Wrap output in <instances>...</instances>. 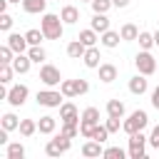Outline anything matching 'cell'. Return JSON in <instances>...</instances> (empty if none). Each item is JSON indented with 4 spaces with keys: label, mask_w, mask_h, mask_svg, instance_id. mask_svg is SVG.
Listing matches in <instances>:
<instances>
[{
    "label": "cell",
    "mask_w": 159,
    "mask_h": 159,
    "mask_svg": "<svg viewBox=\"0 0 159 159\" xmlns=\"http://www.w3.org/2000/svg\"><path fill=\"white\" fill-rule=\"evenodd\" d=\"M60 92H62L67 99H72V97L87 94V92H89V82H87V80H62Z\"/></svg>",
    "instance_id": "52a82bcc"
},
{
    "label": "cell",
    "mask_w": 159,
    "mask_h": 159,
    "mask_svg": "<svg viewBox=\"0 0 159 159\" xmlns=\"http://www.w3.org/2000/svg\"><path fill=\"white\" fill-rule=\"evenodd\" d=\"M70 149H72V139L65 137L62 132L55 134V137L45 144V154H47V157H60V154H67Z\"/></svg>",
    "instance_id": "5b68a950"
},
{
    "label": "cell",
    "mask_w": 159,
    "mask_h": 159,
    "mask_svg": "<svg viewBox=\"0 0 159 159\" xmlns=\"http://www.w3.org/2000/svg\"><path fill=\"white\" fill-rule=\"evenodd\" d=\"M5 159H25V147L20 142H10L5 147Z\"/></svg>",
    "instance_id": "603a6c76"
},
{
    "label": "cell",
    "mask_w": 159,
    "mask_h": 159,
    "mask_svg": "<svg viewBox=\"0 0 159 159\" xmlns=\"http://www.w3.org/2000/svg\"><path fill=\"white\" fill-rule=\"evenodd\" d=\"M149 147L159 152V124H157V127L152 129V134H149Z\"/></svg>",
    "instance_id": "60d3db41"
},
{
    "label": "cell",
    "mask_w": 159,
    "mask_h": 159,
    "mask_svg": "<svg viewBox=\"0 0 159 159\" xmlns=\"http://www.w3.org/2000/svg\"><path fill=\"white\" fill-rule=\"evenodd\" d=\"M80 119H82V114L75 107V102H62L60 104V122L62 124H80Z\"/></svg>",
    "instance_id": "30bf717a"
},
{
    "label": "cell",
    "mask_w": 159,
    "mask_h": 159,
    "mask_svg": "<svg viewBox=\"0 0 159 159\" xmlns=\"http://www.w3.org/2000/svg\"><path fill=\"white\" fill-rule=\"evenodd\" d=\"M55 129H57V119L52 114L40 117V122H37V132L40 134H55Z\"/></svg>",
    "instance_id": "d6986e66"
},
{
    "label": "cell",
    "mask_w": 159,
    "mask_h": 159,
    "mask_svg": "<svg viewBox=\"0 0 159 159\" xmlns=\"http://www.w3.org/2000/svg\"><path fill=\"white\" fill-rule=\"evenodd\" d=\"M107 137H109V129H107V124H97L89 139H97V142H102V144H104V142H107Z\"/></svg>",
    "instance_id": "e575fe53"
},
{
    "label": "cell",
    "mask_w": 159,
    "mask_h": 159,
    "mask_svg": "<svg viewBox=\"0 0 159 159\" xmlns=\"http://www.w3.org/2000/svg\"><path fill=\"white\" fill-rule=\"evenodd\" d=\"M149 124V114L144 109H134L124 122H122V129L127 134H134V132H144V127Z\"/></svg>",
    "instance_id": "7a4b0ae2"
},
{
    "label": "cell",
    "mask_w": 159,
    "mask_h": 159,
    "mask_svg": "<svg viewBox=\"0 0 159 159\" xmlns=\"http://www.w3.org/2000/svg\"><path fill=\"white\" fill-rule=\"evenodd\" d=\"M65 137H70V139H75L77 134H80V124H62V129H60Z\"/></svg>",
    "instance_id": "ab89813d"
},
{
    "label": "cell",
    "mask_w": 159,
    "mask_h": 159,
    "mask_svg": "<svg viewBox=\"0 0 159 159\" xmlns=\"http://www.w3.org/2000/svg\"><path fill=\"white\" fill-rule=\"evenodd\" d=\"M37 132V122L35 119H20V134L22 137H32Z\"/></svg>",
    "instance_id": "4dcf8cb0"
},
{
    "label": "cell",
    "mask_w": 159,
    "mask_h": 159,
    "mask_svg": "<svg viewBox=\"0 0 159 159\" xmlns=\"http://www.w3.org/2000/svg\"><path fill=\"white\" fill-rule=\"evenodd\" d=\"M84 52H87V45L77 37V40H72L70 45H67V55L72 57V60H82L84 57Z\"/></svg>",
    "instance_id": "ffe728a7"
},
{
    "label": "cell",
    "mask_w": 159,
    "mask_h": 159,
    "mask_svg": "<svg viewBox=\"0 0 159 159\" xmlns=\"http://www.w3.org/2000/svg\"><path fill=\"white\" fill-rule=\"evenodd\" d=\"M152 107H154V109H159V84L152 89Z\"/></svg>",
    "instance_id": "b9f144b4"
},
{
    "label": "cell",
    "mask_w": 159,
    "mask_h": 159,
    "mask_svg": "<svg viewBox=\"0 0 159 159\" xmlns=\"http://www.w3.org/2000/svg\"><path fill=\"white\" fill-rule=\"evenodd\" d=\"M12 67H15V75H27V72H30V67H32V60H30V55H27V52H20V55H15V60H12Z\"/></svg>",
    "instance_id": "4fadbf2b"
},
{
    "label": "cell",
    "mask_w": 159,
    "mask_h": 159,
    "mask_svg": "<svg viewBox=\"0 0 159 159\" xmlns=\"http://www.w3.org/2000/svg\"><path fill=\"white\" fill-rule=\"evenodd\" d=\"M154 42H157V47H159V30L154 32Z\"/></svg>",
    "instance_id": "ee69618b"
},
{
    "label": "cell",
    "mask_w": 159,
    "mask_h": 159,
    "mask_svg": "<svg viewBox=\"0 0 159 159\" xmlns=\"http://www.w3.org/2000/svg\"><path fill=\"white\" fill-rule=\"evenodd\" d=\"M10 27H12V15L10 12H0V30L10 32Z\"/></svg>",
    "instance_id": "74e56055"
},
{
    "label": "cell",
    "mask_w": 159,
    "mask_h": 159,
    "mask_svg": "<svg viewBox=\"0 0 159 159\" xmlns=\"http://www.w3.org/2000/svg\"><path fill=\"white\" fill-rule=\"evenodd\" d=\"M7 45L15 50V55H20V52H27V50H30L27 37H25V35H20V32H10V35H7Z\"/></svg>",
    "instance_id": "8fae6325"
},
{
    "label": "cell",
    "mask_w": 159,
    "mask_h": 159,
    "mask_svg": "<svg viewBox=\"0 0 159 159\" xmlns=\"http://www.w3.org/2000/svg\"><path fill=\"white\" fill-rule=\"evenodd\" d=\"M10 2H22V0H10Z\"/></svg>",
    "instance_id": "f6af8a7d"
},
{
    "label": "cell",
    "mask_w": 159,
    "mask_h": 159,
    "mask_svg": "<svg viewBox=\"0 0 159 159\" xmlns=\"http://www.w3.org/2000/svg\"><path fill=\"white\" fill-rule=\"evenodd\" d=\"M99 42H102L107 50H114V47H119V42H122V35H119V32H114V30L109 27L107 32H102V35H99Z\"/></svg>",
    "instance_id": "9a60e30c"
},
{
    "label": "cell",
    "mask_w": 159,
    "mask_h": 159,
    "mask_svg": "<svg viewBox=\"0 0 159 159\" xmlns=\"http://www.w3.org/2000/svg\"><path fill=\"white\" fill-rule=\"evenodd\" d=\"M82 122H89V124H99V109L97 107H87L82 112Z\"/></svg>",
    "instance_id": "d6a6232c"
},
{
    "label": "cell",
    "mask_w": 159,
    "mask_h": 159,
    "mask_svg": "<svg viewBox=\"0 0 159 159\" xmlns=\"http://www.w3.org/2000/svg\"><path fill=\"white\" fill-rule=\"evenodd\" d=\"M27 97H30L27 84H12V87L7 89V104H10V107H22V104L27 102Z\"/></svg>",
    "instance_id": "9c48e42d"
},
{
    "label": "cell",
    "mask_w": 159,
    "mask_h": 159,
    "mask_svg": "<svg viewBox=\"0 0 159 159\" xmlns=\"http://www.w3.org/2000/svg\"><path fill=\"white\" fill-rule=\"evenodd\" d=\"M137 42H139V47H142V50H152V47L157 45V42H154V32H139Z\"/></svg>",
    "instance_id": "1f68e13d"
},
{
    "label": "cell",
    "mask_w": 159,
    "mask_h": 159,
    "mask_svg": "<svg viewBox=\"0 0 159 159\" xmlns=\"http://www.w3.org/2000/svg\"><path fill=\"white\" fill-rule=\"evenodd\" d=\"M157 72H159V67H157Z\"/></svg>",
    "instance_id": "7dc6e473"
},
{
    "label": "cell",
    "mask_w": 159,
    "mask_h": 159,
    "mask_svg": "<svg viewBox=\"0 0 159 159\" xmlns=\"http://www.w3.org/2000/svg\"><path fill=\"white\" fill-rule=\"evenodd\" d=\"M27 55H30V60H32V62H37V65H42V62L47 60V52H45V47H42V45H32V47L27 50Z\"/></svg>",
    "instance_id": "83f0119b"
},
{
    "label": "cell",
    "mask_w": 159,
    "mask_h": 159,
    "mask_svg": "<svg viewBox=\"0 0 159 159\" xmlns=\"http://www.w3.org/2000/svg\"><path fill=\"white\" fill-rule=\"evenodd\" d=\"M97 70H99V80H102L104 84H109V82L117 80V67H114L112 62H102Z\"/></svg>",
    "instance_id": "ac0fdd59"
},
{
    "label": "cell",
    "mask_w": 159,
    "mask_h": 159,
    "mask_svg": "<svg viewBox=\"0 0 159 159\" xmlns=\"http://www.w3.org/2000/svg\"><path fill=\"white\" fill-rule=\"evenodd\" d=\"M0 127H2V129H7V132H12V129H20V119H17L12 112H5V114L0 117Z\"/></svg>",
    "instance_id": "484cf974"
},
{
    "label": "cell",
    "mask_w": 159,
    "mask_h": 159,
    "mask_svg": "<svg viewBox=\"0 0 159 159\" xmlns=\"http://www.w3.org/2000/svg\"><path fill=\"white\" fill-rule=\"evenodd\" d=\"M60 17H62L65 25H75V22L80 20V10H77L75 5H65V7L60 10Z\"/></svg>",
    "instance_id": "7402d4cb"
},
{
    "label": "cell",
    "mask_w": 159,
    "mask_h": 159,
    "mask_svg": "<svg viewBox=\"0 0 159 159\" xmlns=\"http://www.w3.org/2000/svg\"><path fill=\"white\" fill-rule=\"evenodd\" d=\"M25 37H27L30 47H32V45H42V40H47V37H45V32H42V30H37V27L27 30V32H25Z\"/></svg>",
    "instance_id": "f546056e"
},
{
    "label": "cell",
    "mask_w": 159,
    "mask_h": 159,
    "mask_svg": "<svg viewBox=\"0 0 159 159\" xmlns=\"http://www.w3.org/2000/svg\"><path fill=\"white\" fill-rule=\"evenodd\" d=\"M84 2H92V0H84Z\"/></svg>",
    "instance_id": "bcb514c9"
},
{
    "label": "cell",
    "mask_w": 159,
    "mask_h": 159,
    "mask_svg": "<svg viewBox=\"0 0 159 159\" xmlns=\"http://www.w3.org/2000/svg\"><path fill=\"white\" fill-rule=\"evenodd\" d=\"M45 7H47V0H22V10L27 15H40L45 12Z\"/></svg>",
    "instance_id": "44dd1931"
},
{
    "label": "cell",
    "mask_w": 159,
    "mask_h": 159,
    "mask_svg": "<svg viewBox=\"0 0 159 159\" xmlns=\"http://www.w3.org/2000/svg\"><path fill=\"white\" fill-rule=\"evenodd\" d=\"M40 30L45 32L47 40H60L62 32H65V22L60 15L55 12H42V20H40Z\"/></svg>",
    "instance_id": "6da1fadb"
},
{
    "label": "cell",
    "mask_w": 159,
    "mask_h": 159,
    "mask_svg": "<svg viewBox=\"0 0 159 159\" xmlns=\"http://www.w3.org/2000/svg\"><path fill=\"white\" fill-rule=\"evenodd\" d=\"M40 82L45 87H60L62 84V75L55 65H42L40 67Z\"/></svg>",
    "instance_id": "ba28073f"
},
{
    "label": "cell",
    "mask_w": 159,
    "mask_h": 159,
    "mask_svg": "<svg viewBox=\"0 0 159 159\" xmlns=\"http://www.w3.org/2000/svg\"><path fill=\"white\" fill-rule=\"evenodd\" d=\"M104 154V149H102V142H97V139H89V142H84L82 144V157H87V159H94V157H102Z\"/></svg>",
    "instance_id": "5bb4252c"
},
{
    "label": "cell",
    "mask_w": 159,
    "mask_h": 159,
    "mask_svg": "<svg viewBox=\"0 0 159 159\" xmlns=\"http://www.w3.org/2000/svg\"><path fill=\"white\" fill-rule=\"evenodd\" d=\"M102 55H99V50H97V45L94 47H87V52H84V57H82V62H84V67H89V70H97L102 62Z\"/></svg>",
    "instance_id": "2e32d148"
},
{
    "label": "cell",
    "mask_w": 159,
    "mask_h": 159,
    "mask_svg": "<svg viewBox=\"0 0 159 159\" xmlns=\"http://www.w3.org/2000/svg\"><path fill=\"white\" fill-rule=\"evenodd\" d=\"M12 75H15L12 62H2L0 65V84H10L12 82Z\"/></svg>",
    "instance_id": "f1b7e54d"
},
{
    "label": "cell",
    "mask_w": 159,
    "mask_h": 159,
    "mask_svg": "<svg viewBox=\"0 0 159 159\" xmlns=\"http://www.w3.org/2000/svg\"><path fill=\"white\" fill-rule=\"evenodd\" d=\"M127 154H129V152H124L122 147H107L102 157H104V159H124Z\"/></svg>",
    "instance_id": "836d02e7"
},
{
    "label": "cell",
    "mask_w": 159,
    "mask_h": 159,
    "mask_svg": "<svg viewBox=\"0 0 159 159\" xmlns=\"http://www.w3.org/2000/svg\"><path fill=\"white\" fill-rule=\"evenodd\" d=\"M134 67H137V72H142V75H154L157 72V57L149 52V50H139L137 52V57H134Z\"/></svg>",
    "instance_id": "8992f818"
},
{
    "label": "cell",
    "mask_w": 159,
    "mask_h": 159,
    "mask_svg": "<svg viewBox=\"0 0 159 159\" xmlns=\"http://www.w3.org/2000/svg\"><path fill=\"white\" fill-rule=\"evenodd\" d=\"M35 99H37L40 107H47V109H55V107H57V109H60L65 94H62L60 89H55V87H47V89H40V92L35 94Z\"/></svg>",
    "instance_id": "277c9868"
},
{
    "label": "cell",
    "mask_w": 159,
    "mask_h": 159,
    "mask_svg": "<svg viewBox=\"0 0 159 159\" xmlns=\"http://www.w3.org/2000/svg\"><path fill=\"white\" fill-rule=\"evenodd\" d=\"M119 35H122V40L132 42V40H137V37H139V27H137L134 22H124V25L119 27Z\"/></svg>",
    "instance_id": "cb8c5ba5"
},
{
    "label": "cell",
    "mask_w": 159,
    "mask_h": 159,
    "mask_svg": "<svg viewBox=\"0 0 159 159\" xmlns=\"http://www.w3.org/2000/svg\"><path fill=\"white\" fill-rule=\"evenodd\" d=\"M107 117H124V102L122 99H109L107 102Z\"/></svg>",
    "instance_id": "4316f807"
},
{
    "label": "cell",
    "mask_w": 159,
    "mask_h": 159,
    "mask_svg": "<svg viewBox=\"0 0 159 159\" xmlns=\"http://www.w3.org/2000/svg\"><path fill=\"white\" fill-rule=\"evenodd\" d=\"M147 144H149V137H147L144 132L129 134V147H127L129 159H144V157H147Z\"/></svg>",
    "instance_id": "3957f363"
},
{
    "label": "cell",
    "mask_w": 159,
    "mask_h": 159,
    "mask_svg": "<svg viewBox=\"0 0 159 159\" xmlns=\"http://www.w3.org/2000/svg\"><path fill=\"white\" fill-rule=\"evenodd\" d=\"M149 89V82H147V75H142V72H137L132 80H129V92L132 94H137V97H142L144 92Z\"/></svg>",
    "instance_id": "7c38bea8"
},
{
    "label": "cell",
    "mask_w": 159,
    "mask_h": 159,
    "mask_svg": "<svg viewBox=\"0 0 159 159\" xmlns=\"http://www.w3.org/2000/svg\"><path fill=\"white\" fill-rule=\"evenodd\" d=\"M89 5H92V12H109V7H114L112 0H92Z\"/></svg>",
    "instance_id": "d590c367"
},
{
    "label": "cell",
    "mask_w": 159,
    "mask_h": 159,
    "mask_svg": "<svg viewBox=\"0 0 159 159\" xmlns=\"http://www.w3.org/2000/svg\"><path fill=\"white\" fill-rule=\"evenodd\" d=\"M119 119H122V117H107V122H104V124H107L109 134H114V132H119V129H122V122H119Z\"/></svg>",
    "instance_id": "f35d334b"
},
{
    "label": "cell",
    "mask_w": 159,
    "mask_h": 159,
    "mask_svg": "<svg viewBox=\"0 0 159 159\" xmlns=\"http://www.w3.org/2000/svg\"><path fill=\"white\" fill-rule=\"evenodd\" d=\"M12 60H15V50L5 42V45L0 47V65H2V62H12Z\"/></svg>",
    "instance_id": "8d00e7d4"
},
{
    "label": "cell",
    "mask_w": 159,
    "mask_h": 159,
    "mask_svg": "<svg viewBox=\"0 0 159 159\" xmlns=\"http://www.w3.org/2000/svg\"><path fill=\"white\" fill-rule=\"evenodd\" d=\"M87 47H94L97 45V40H99V32L97 30H92V27H87V30H80V35H77Z\"/></svg>",
    "instance_id": "d4e9b609"
},
{
    "label": "cell",
    "mask_w": 159,
    "mask_h": 159,
    "mask_svg": "<svg viewBox=\"0 0 159 159\" xmlns=\"http://www.w3.org/2000/svg\"><path fill=\"white\" fill-rule=\"evenodd\" d=\"M112 5H114V7H127L129 0H112Z\"/></svg>",
    "instance_id": "7bdbcfd3"
},
{
    "label": "cell",
    "mask_w": 159,
    "mask_h": 159,
    "mask_svg": "<svg viewBox=\"0 0 159 159\" xmlns=\"http://www.w3.org/2000/svg\"><path fill=\"white\" fill-rule=\"evenodd\" d=\"M89 27H92V30H97L99 35H102V32H107V30H109V17H107V12H94V15H92Z\"/></svg>",
    "instance_id": "e0dca14e"
}]
</instances>
